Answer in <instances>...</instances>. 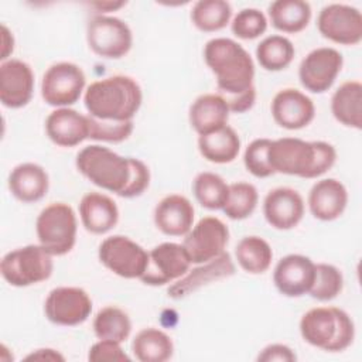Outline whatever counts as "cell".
Wrapping results in <instances>:
<instances>
[{
    "mask_svg": "<svg viewBox=\"0 0 362 362\" xmlns=\"http://www.w3.org/2000/svg\"><path fill=\"white\" fill-rule=\"evenodd\" d=\"M267 157L274 174L317 178L332 168L337 150L322 140L305 141L298 137H281L272 140Z\"/></svg>",
    "mask_w": 362,
    "mask_h": 362,
    "instance_id": "1",
    "label": "cell"
},
{
    "mask_svg": "<svg viewBox=\"0 0 362 362\" xmlns=\"http://www.w3.org/2000/svg\"><path fill=\"white\" fill-rule=\"evenodd\" d=\"M204 61L215 74L219 95L233 96L255 86V62L238 41L225 37L209 40L204 47Z\"/></svg>",
    "mask_w": 362,
    "mask_h": 362,
    "instance_id": "2",
    "label": "cell"
},
{
    "mask_svg": "<svg viewBox=\"0 0 362 362\" xmlns=\"http://www.w3.org/2000/svg\"><path fill=\"white\" fill-rule=\"evenodd\" d=\"M143 100V92L136 79L127 75H113L92 82L83 95L88 115L100 120H133Z\"/></svg>",
    "mask_w": 362,
    "mask_h": 362,
    "instance_id": "3",
    "label": "cell"
},
{
    "mask_svg": "<svg viewBox=\"0 0 362 362\" xmlns=\"http://www.w3.org/2000/svg\"><path fill=\"white\" fill-rule=\"evenodd\" d=\"M300 334L311 346L327 352H342L354 342L355 324L342 308L314 307L303 314Z\"/></svg>",
    "mask_w": 362,
    "mask_h": 362,
    "instance_id": "4",
    "label": "cell"
},
{
    "mask_svg": "<svg viewBox=\"0 0 362 362\" xmlns=\"http://www.w3.org/2000/svg\"><path fill=\"white\" fill-rule=\"evenodd\" d=\"M75 164L92 184L119 197L127 187L132 174L130 157H123L100 144L83 147L76 154Z\"/></svg>",
    "mask_w": 362,
    "mask_h": 362,
    "instance_id": "5",
    "label": "cell"
},
{
    "mask_svg": "<svg viewBox=\"0 0 362 362\" xmlns=\"http://www.w3.org/2000/svg\"><path fill=\"white\" fill-rule=\"evenodd\" d=\"M76 214L65 202H52L37 216L35 233L38 242L52 256L69 253L76 243Z\"/></svg>",
    "mask_w": 362,
    "mask_h": 362,
    "instance_id": "6",
    "label": "cell"
},
{
    "mask_svg": "<svg viewBox=\"0 0 362 362\" xmlns=\"http://www.w3.org/2000/svg\"><path fill=\"white\" fill-rule=\"evenodd\" d=\"M52 255L38 245H27L6 253L0 262L3 279L13 287H28L51 277Z\"/></svg>",
    "mask_w": 362,
    "mask_h": 362,
    "instance_id": "7",
    "label": "cell"
},
{
    "mask_svg": "<svg viewBox=\"0 0 362 362\" xmlns=\"http://www.w3.org/2000/svg\"><path fill=\"white\" fill-rule=\"evenodd\" d=\"M86 42L99 57L119 59L124 57L133 45V34L122 18L96 14L86 24Z\"/></svg>",
    "mask_w": 362,
    "mask_h": 362,
    "instance_id": "8",
    "label": "cell"
},
{
    "mask_svg": "<svg viewBox=\"0 0 362 362\" xmlns=\"http://www.w3.org/2000/svg\"><path fill=\"white\" fill-rule=\"evenodd\" d=\"M86 76L82 68L74 62L52 64L42 75L41 96L54 107H69L76 103L85 89Z\"/></svg>",
    "mask_w": 362,
    "mask_h": 362,
    "instance_id": "9",
    "label": "cell"
},
{
    "mask_svg": "<svg viewBox=\"0 0 362 362\" xmlns=\"http://www.w3.org/2000/svg\"><path fill=\"white\" fill-rule=\"evenodd\" d=\"M98 256L106 269L123 279H140L148 260V252L124 235L103 239Z\"/></svg>",
    "mask_w": 362,
    "mask_h": 362,
    "instance_id": "10",
    "label": "cell"
},
{
    "mask_svg": "<svg viewBox=\"0 0 362 362\" xmlns=\"http://www.w3.org/2000/svg\"><path fill=\"white\" fill-rule=\"evenodd\" d=\"M182 243L164 242L148 252L147 267L140 280L147 286H165L181 279L191 266Z\"/></svg>",
    "mask_w": 362,
    "mask_h": 362,
    "instance_id": "11",
    "label": "cell"
},
{
    "mask_svg": "<svg viewBox=\"0 0 362 362\" xmlns=\"http://www.w3.org/2000/svg\"><path fill=\"white\" fill-rule=\"evenodd\" d=\"M229 242L228 226L216 216H204L185 235V247L191 263H206L225 252Z\"/></svg>",
    "mask_w": 362,
    "mask_h": 362,
    "instance_id": "12",
    "label": "cell"
},
{
    "mask_svg": "<svg viewBox=\"0 0 362 362\" xmlns=\"http://www.w3.org/2000/svg\"><path fill=\"white\" fill-rule=\"evenodd\" d=\"M44 313L47 320L55 325L75 327L89 318L92 300L81 287H55L45 298Z\"/></svg>",
    "mask_w": 362,
    "mask_h": 362,
    "instance_id": "13",
    "label": "cell"
},
{
    "mask_svg": "<svg viewBox=\"0 0 362 362\" xmlns=\"http://www.w3.org/2000/svg\"><path fill=\"white\" fill-rule=\"evenodd\" d=\"M344 65L342 54L332 47L310 51L298 66V79L308 92L324 93L335 82Z\"/></svg>",
    "mask_w": 362,
    "mask_h": 362,
    "instance_id": "14",
    "label": "cell"
},
{
    "mask_svg": "<svg viewBox=\"0 0 362 362\" xmlns=\"http://www.w3.org/2000/svg\"><path fill=\"white\" fill-rule=\"evenodd\" d=\"M320 34L341 45H356L362 40V14L349 4L332 3L321 8L317 18Z\"/></svg>",
    "mask_w": 362,
    "mask_h": 362,
    "instance_id": "15",
    "label": "cell"
},
{
    "mask_svg": "<svg viewBox=\"0 0 362 362\" xmlns=\"http://www.w3.org/2000/svg\"><path fill=\"white\" fill-rule=\"evenodd\" d=\"M315 277V263L304 255L291 253L281 257L273 272L276 288L286 297L308 294Z\"/></svg>",
    "mask_w": 362,
    "mask_h": 362,
    "instance_id": "16",
    "label": "cell"
},
{
    "mask_svg": "<svg viewBox=\"0 0 362 362\" xmlns=\"http://www.w3.org/2000/svg\"><path fill=\"white\" fill-rule=\"evenodd\" d=\"M34 92V72L31 66L21 61L10 58L0 65V100L8 109L25 106Z\"/></svg>",
    "mask_w": 362,
    "mask_h": 362,
    "instance_id": "17",
    "label": "cell"
},
{
    "mask_svg": "<svg viewBox=\"0 0 362 362\" xmlns=\"http://www.w3.org/2000/svg\"><path fill=\"white\" fill-rule=\"evenodd\" d=\"M272 116L274 122L287 130L307 127L315 116V106L310 96L294 88L279 90L272 100Z\"/></svg>",
    "mask_w": 362,
    "mask_h": 362,
    "instance_id": "18",
    "label": "cell"
},
{
    "mask_svg": "<svg viewBox=\"0 0 362 362\" xmlns=\"http://www.w3.org/2000/svg\"><path fill=\"white\" fill-rule=\"evenodd\" d=\"M305 205L298 191L279 187L267 192L263 201V215L270 226L279 230L296 228L304 216Z\"/></svg>",
    "mask_w": 362,
    "mask_h": 362,
    "instance_id": "19",
    "label": "cell"
},
{
    "mask_svg": "<svg viewBox=\"0 0 362 362\" xmlns=\"http://www.w3.org/2000/svg\"><path fill=\"white\" fill-rule=\"evenodd\" d=\"M49 140L59 147H75L89 139V119L71 107H57L45 120Z\"/></svg>",
    "mask_w": 362,
    "mask_h": 362,
    "instance_id": "20",
    "label": "cell"
},
{
    "mask_svg": "<svg viewBox=\"0 0 362 362\" xmlns=\"http://www.w3.org/2000/svg\"><path fill=\"white\" fill-rule=\"evenodd\" d=\"M235 273V264L228 253H222L221 256L201 263V266L188 270L181 279H178L173 286L168 287V297L174 300H181L191 293L197 291L205 284L212 281L226 279Z\"/></svg>",
    "mask_w": 362,
    "mask_h": 362,
    "instance_id": "21",
    "label": "cell"
},
{
    "mask_svg": "<svg viewBox=\"0 0 362 362\" xmlns=\"http://www.w3.org/2000/svg\"><path fill=\"white\" fill-rule=\"evenodd\" d=\"M194 205L180 194L164 197L154 208V223L167 236H185L194 226Z\"/></svg>",
    "mask_w": 362,
    "mask_h": 362,
    "instance_id": "22",
    "label": "cell"
},
{
    "mask_svg": "<svg viewBox=\"0 0 362 362\" xmlns=\"http://www.w3.org/2000/svg\"><path fill=\"white\" fill-rule=\"evenodd\" d=\"M348 205L346 187L337 178L317 181L308 194V208L315 219L329 222L338 219Z\"/></svg>",
    "mask_w": 362,
    "mask_h": 362,
    "instance_id": "23",
    "label": "cell"
},
{
    "mask_svg": "<svg viewBox=\"0 0 362 362\" xmlns=\"http://www.w3.org/2000/svg\"><path fill=\"white\" fill-rule=\"evenodd\" d=\"M79 218L89 233L103 235L116 226L119 208L106 194L92 191L85 194L79 202Z\"/></svg>",
    "mask_w": 362,
    "mask_h": 362,
    "instance_id": "24",
    "label": "cell"
},
{
    "mask_svg": "<svg viewBox=\"0 0 362 362\" xmlns=\"http://www.w3.org/2000/svg\"><path fill=\"white\" fill-rule=\"evenodd\" d=\"M49 188V177L45 168L35 163H21L8 175V189L14 198L24 204L42 199Z\"/></svg>",
    "mask_w": 362,
    "mask_h": 362,
    "instance_id": "25",
    "label": "cell"
},
{
    "mask_svg": "<svg viewBox=\"0 0 362 362\" xmlns=\"http://www.w3.org/2000/svg\"><path fill=\"white\" fill-rule=\"evenodd\" d=\"M229 113V107L219 93H204L189 106L188 119L191 127L198 136H202L228 124Z\"/></svg>",
    "mask_w": 362,
    "mask_h": 362,
    "instance_id": "26",
    "label": "cell"
},
{
    "mask_svg": "<svg viewBox=\"0 0 362 362\" xmlns=\"http://www.w3.org/2000/svg\"><path fill=\"white\" fill-rule=\"evenodd\" d=\"M331 112L341 124L359 130L362 127V83L359 81L341 83L332 93Z\"/></svg>",
    "mask_w": 362,
    "mask_h": 362,
    "instance_id": "27",
    "label": "cell"
},
{
    "mask_svg": "<svg viewBox=\"0 0 362 362\" xmlns=\"http://www.w3.org/2000/svg\"><path fill=\"white\" fill-rule=\"evenodd\" d=\"M198 150L201 156L214 164L232 163L240 151V139L233 127H223L198 137Z\"/></svg>",
    "mask_w": 362,
    "mask_h": 362,
    "instance_id": "28",
    "label": "cell"
},
{
    "mask_svg": "<svg viewBox=\"0 0 362 362\" xmlns=\"http://www.w3.org/2000/svg\"><path fill=\"white\" fill-rule=\"evenodd\" d=\"M272 25L287 34L303 31L311 20V6L304 0H276L269 6Z\"/></svg>",
    "mask_w": 362,
    "mask_h": 362,
    "instance_id": "29",
    "label": "cell"
},
{
    "mask_svg": "<svg viewBox=\"0 0 362 362\" xmlns=\"http://www.w3.org/2000/svg\"><path fill=\"white\" fill-rule=\"evenodd\" d=\"M132 351L140 362H165L174 354V344L168 334L158 328H144L136 334Z\"/></svg>",
    "mask_w": 362,
    "mask_h": 362,
    "instance_id": "30",
    "label": "cell"
},
{
    "mask_svg": "<svg viewBox=\"0 0 362 362\" xmlns=\"http://www.w3.org/2000/svg\"><path fill=\"white\" fill-rule=\"evenodd\" d=\"M238 264L250 274H262L269 270L273 260V250L267 240L250 235L242 238L235 247Z\"/></svg>",
    "mask_w": 362,
    "mask_h": 362,
    "instance_id": "31",
    "label": "cell"
},
{
    "mask_svg": "<svg viewBox=\"0 0 362 362\" xmlns=\"http://www.w3.org/2000/svg\"><path fill=\"white\" fill-rule=\"evenodd\" d=\"M296 48L284 35H269L256 47V58L260 66L266 71L277 72L286 69L294 59Z\"/></svg>",
    "mask_w": 362,
    "mask_h": 362,
    "instance_id": "32",
    "label": "cell"
},
{
    "mask_svg": "<svg viewBox=\"0 0 362 362\" xmlns=\"http://www.w3.org/2000/svg\"><path fill=\"white\" fill-rule=\"evenodd\" d=\"M93 332L98 339H110L124 342L132 332V321L126 311L116 305L100 308L92 322Z\"/></svg>",
    "mask_w": 362,
    "mask_h": 362,
    "instance_id": "33",
    "label": "cell"
},
{
    "mask_svg": "<svg viewBox=\"0 0 362 362\" xmlns=\"http://www.w3.org/2000/svg\"><path fill=\"white\" fill-rule=\"evenodd\" d=\"M232 6L225 0H199L192 6L191 21L202 33H215L230 23Z\"/></svg>",
    "mask_w": 362,
    "mask_h": 362,
    "instance_id": "34",
    "label": "cell"
},
{
    "mask_svg": "<svg viewBox=\"0 0 362 362\" xmlns=\"http://www.w3.org/2000/svg\"><path fill=\"white\" fill-rule=\"evenodd\" d=\"M192 191L201 206L222 209L229 194V184L216 173L202 171L192 181Z\"/></svg>",
    "mask_w": 362,
    "mask_h": 362,
    "instance_id": "35",
    "label": "cell"
},
{
    "mask_svg": "<svg viewBox=\"0 0 362 362\" xmlns=\"http://www.w3.org/2000/svg\"><path fill=\"white\" fill-rule=\"evenodd\" d=\"M259 201L257 189L253 184L246 181H238L229 184L228 199L222 208L223 214L233 221H242L249 218Z\"/></svg>",
    "mask_w": 362,
    "mask_h": 362,
    "instance_id": "36",
    "label": "cell"
},
{
    "mask_svg": "<svg viewBox=\"0 0 362 362\" xmlns=\"http://www.w3.org/2000/svg\"><path fill=\"white\" fill-rule=\"evenodd\" d=\"M344 288L342 272L329 263L315 264V277L310 296L318 301H331L341 294Z\"/></svg>",
    "mask_w": 362,
    "mask_h": 362,
    "instance_id": "37",
    "label": "cell"
},
{
    "mask_svg": "<svg viewBox=\"0 0 362 362\" xmlns=\"http://www.w3.org/2000/svg\"><path fill=\"white\" fill-rule=\"evenodd\" d=\"M230 30L240 40H255L267 30V18L259 8H242L232 18Z\"/></svg>",
    "mask_w": 362,
    "mask_h": 362,
    "instance_id": "38",
    "label": "cell"
},
{
    "mask_svg": "<svg viewBox=\"0 0 362 362\" xmlns=\"http://www.w3.org/2000/svg\"><path fill=\"white\" fill-rule=\"evenodd\" d=\"M89 139L106 143H122L133 133V120H100L88 115Z\"/></svg>",
    "mask_w": 362,
    "mask_h": 362,
    "instance_id": "39",
    "label": "cell"
},
{
    "mask_svg": "<svg viewBox=\"0 0 362 362\" xmlns=\"http://www.w3.org/2000/svg\"><path fill=\"white\" fill-rule=\"evenodd\" d=\"M270 143H272L270 139H264V137L255 139L245 148L243 164L246 170L257 178H267L274 174L269 164V157H267Z\"/></svg>",
    "mask_w": 362,
    "mask_h": 362,
    "instance_id": "40",
    "label": "cell"
},
{
    "mask_svg": "<svg viewBox=\"0 0 362 362\" xmlns=\"http://www.w3.org/2000/svg\"><path fill=\"white\" fill-rule=\"evenodd\" d=\"M88 359L92 362H129L130 356L123 351L120 342L99 339L89 348Z\"/></svg>",
    "mask_w": 362,
    "mask_h": 362,
    "instance_id": "41",
    "label": "cell"
},
{
    "mask_svg": "<svg viewBox=\"0 0 362 362\" xmlns=\"http://www.w3.org/2000/svg\"><path fill=\"white\" fill-rule=\"evenodd\" d=\"M130 180L124 191L120 194L122 198L139 197L148 188L150 184V170L141 160L130 157Z\"/></svg>",
    "mask_w": 362,
    "mask_h": 362,
    "instance_id": "42",
    "label": "cell"
},
{
    "mask_svg": "<svg viewBox=\"0 0 362 362\" xmlns=\"http://www.w3.org/2000/svg\"><path fill=\"white\" fill-rule=\"evenodd\" d=\"M256 359L259 362H293L297 359V355L284 344H270L259 352Z\"/></svg>",
    "mask_w": 362,
    "mask_h": 362,
    "instance_id": "43",
    "label": "cell"
},
{
    "mask_svg": "<svg viewBox=\"0 0 362 362\" xmlns=\"http://www.w3.org/2000/svg\"><path fill=\"white\" fill-rule=\"evenodd\" d=\"M222 96V95H221ZM229 107V112L233 113H245L249 109L253 107L255 102H256V89L255 86L243 93L239 95H233V96H222Z\"/></svg>",
    "mask_w": 362,
    "mask_h": 362,
    "instance_id": "44",
    "label": "cell"
},
{
    "mask_svg": "<svg viewBox=\"0 0 362 362\" xmlns=\"http://www.w3.org/2000/svg\"><path fill=\"white\" fill-rule=\"evenodd\" d=\"M25 361H49V362H64L65 356L52 348H38L33 352H30L25 358Z\"/></svg>",
    "mask_w": 362,
    "mask_h": 362,
    "instance_id": "45",
    "label": "cell"
},
{
    "mask_svg": "<svg viewBox=\"0 0 362 362\" xmlns=\"http://www.w3.org/2000/svg\"><path fill=\"white\" fill-rule=\"evenodd\" d=\"M14 49V37L13 33L7 28L6 24H1V55L0 59L7 61Z\"/></svg>",
    "mask_w": 362,
    "mask_h": 362,
    "instance_id": "46",
    "label": "cell"
},
{
    "mask_svg": "<svg viewBox=\"0 0 362 362\" xmlns=\"http://www.w3.org/2000/svg\"><path fill=\"white\" fill-rule=\"evenodd\" d=\"M126 3L123 1H117V3H113V1H102V3H93L90 4L92 7H96L99 13H109V11H113L122 6H124Z\"/></svg>",
    "mask_w": 362,
    "mask_h": 362,
    "instance_id": "47",
    "label": "cell"
}]
</instances>
